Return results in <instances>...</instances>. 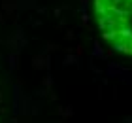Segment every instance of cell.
I'll return each instance as SVG.
<instances>
[{"label": "cell", "instance_id": "cell-1", "mask_svg": "<svg viewBox=\"0 0 132 123\" xmlns=\"http://www.w3.org/2000/svg\"><path fill=\"white\" fill-rule=\"evenodd\" d=\"M94 15L104 40L132 57V0H94Z\"/></svg>", "mask_w": 132, "mask_h": 123}]
</instances>
